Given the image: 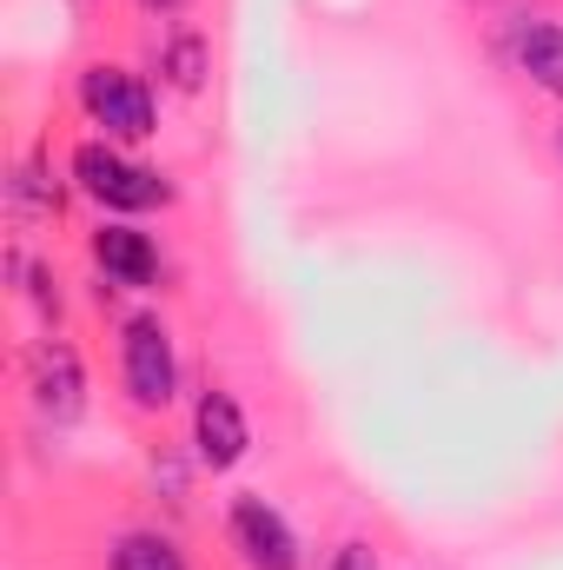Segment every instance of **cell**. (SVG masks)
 <instances>
[{"label":"cell","instance_id":"6","mask_svg":"<svg viewBox=\"0 0 563 570\" xmlns=\"http://www.w3.org/2000/svg\"><path fill=\"white\" fill-rule=\"evenodd\" d=\"M192 444H199V464L206 471H233L246 458L253 431H246V412H239L233 392H219V385L199 392V405H192Z\"/></svg>","mask_w":563,"mask_h":570},{"label":"cell","instance_id":"9","mask_svg":"<svg viewBox=\"0 0 563 570\" xmlns=\"http://www.w3.org/2000/svg\"><path fill=\"white\" fill-rule=\"evenodd\" d=\"M113 570H186V558H179V544L159 538V531H127V538L113 544Z\"/></svg>","mask_w":563,"mask_h":570},{"label":"cell","instance_id":"11","mask_svg":"<svg viewBox=\"0 0 563 570\" xmlns=\"http://www.w3.org/2000/svg\"><path fill=\"white\" fill-rule=\"evenodd\" d=\"M13 213H40V219H53V213H60V186H47L40 166H20V173H13Z\"/></svg>","mask_w":563,"mask_h":570},{"label":"cell","instance_id":"4","mask_svg":"<svg viewBox=\"0 0 563 570\" xmlns=\"http://www.w3.org/2000/svg\"><path fill=\"white\" fill-rule=\"evenodd\" d=\"M27 372H33L27 385H33V405H40V419H53V425H73V419L87 412V372H80V352H73L67 338H40Z\"/></svg>","mask_w":563,"mask_h":570},{"label":"cell","instance_id":"2","mask_svg":"<svg viewBox=\"0 0 563 570\" xmlns=\"http://www.w3.org/2000/svg\"><path fill=\"white\" fill-rule=\"evenodd\" d=\"M73 179H80L87 199H100V206H113V213H152V206L172 199V186H166L152 166H134L113 140L73 146Z\"/></svg>","mask_w":563,"mask_h":570},{"label":"cell","instance_id":"7","mask_svg":"<svg viewBox=\"0 0 563 570\" xmlns=\"http://www.w3.org/2000/svg\"><path fill=\"white\" fill-rule=\"evenodd\" d=\"M93 259H100L107 285H127V292H146V285L159 279V253L134 226H100L93 233Z\"/></svg>","mask_w":563,"mask_h":570},{"label":"cell","instance_id":"13","mask_svg":"<svg viewBox=\"0 0 563 570\" xmlns=\"http://www.w3.org/2000/svg\"><path fill=\"white\" fill-rule=\"evenodd\" d=\"M146 13H179V7H186V0H140Z\"/></svg>","mask_w":563,"mask_h":570},{"label":"cell","instance_id":"10","mask_svg":"<svg viewBox=\"0 0 563 570\" xmlns=\"http://www.w3.org/2000/svg\"><path fill=\"white\" fill-rule=\"evenodd\" d=\"M159 67H166V80H172L179 94H199V87H206V40H199V33H172L166 53H159Z\"/></svg>","mask_w":563,"mask_h":570},{"label":"cell","instance_id":"8","mask_svg":"<svg viewBox=\"0 0 563 570\" xmlns=\"http://www.w3.org/2000/svg\"><path fill=\"white\" fill-rule=\"evenodd\" d=\"M511 60H517V73H531V87L563 94V27L557 20H524L511 33Z\"/></svg>","mask_w":563,"mask_h":570},{"label":"cell","instance_id":"1","mask_svg":"<svg viewBox=\"0 0 563 570\" xmlns=\"http://www.w3.org/2000/svg\"><path fill=\"white\" fill-rule=\"evenodd\" d=\"M120 379H127V399L140 412H166L172 392H179V352H172V332L159 312H134L120 325Z\"/></svg>","mask_w":563,"mask_h":570},{"label":"cell","instance_id":"3","mask_svg":"<svg viewBox=\"0 0 563 570\" xmlns=\"http://www.w3.org/2000/svg\"><path fill=\"white\" fill-rule=\"evenodd\" d=\"M80 107H87V120L113 146L152 134V94H146L140 73H127V67H87L80 73Z\"/></svg>","mask_w":563,"mask_h":570},{"label":"cell","instance_id":"5","mask_svg":"<svg viewBox=\"0 0 563 570\" xmlns=\"http://www.w3.org/2000/svg\"><path fill=\"white\" fill-rule=\"evenodd\" d=\"M233 551L246 570H298V538L266 498H233Z\"/></svg>","mask_w":563,"mask_h":570},{"label":"cell","instance_id":"12","mask_svg":"<svg viewBox=\"0 0 563 570\" xmlns=\"http://www.w3.org/2000/svg\"><path fill=\"white\" fill-rule=\"evenodd\" d=\"M332 570H378V558H372V544H358V538H352V544H338V551H332Z\"/></svg>","mask_w":563,"mask_h":570}]
</instances>
